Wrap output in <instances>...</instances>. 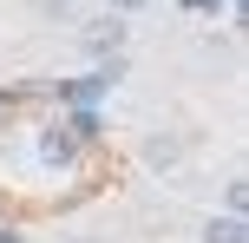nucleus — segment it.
Masks as SVG:
<instances>
[{
  "label": "nucleus",
  "mask_w": 249,
  "mask_h": 243,
  "mask_svg": "<svg viewBox=\"0 0 249 243\" xmlns=\"http://www.w3.org/2000/svg\"><path fill=\"white\" fill-rule=\"evenodd\" d=\"M203 243H249V224L243 217H210L203 224Z\"/></svg>",
  "instance_id": "f03ea898"
},
{
  "label": "nucleus",
  "mask_w": 249,
  "mask_h": 243,
  "mask_svg": "<svg viewBox=\"0 0 249 243\" xmlns=\"http://www.w3.org/2000/svg\"><path fill=\"white\" fill-rule=\"evenodd\" d=\"M0 243H20V230H0Z\"/></svg>",
  "instance_id": "6e6552de"
},
{
  "label": "nucleus",
  "mask_w": 249,
  "mask_h": 243,
  "mask_svg": "<svg viewBox=\"0 0 249 243\" xmlns=\"http://www.w3.org/2000/svg\"><path fill=\"white\" fill-rule=\"evenodd\" d=\"M243 204H249V184H243V178H230V217H243Z\"/></svg>",
  "instance_id": "39448f33"
},
{
  "label": "nucleus",
  "mask_w": 249,
  "mask_h": 243,
  "mask_svg": "<svg viewBox=\"0 0 249 243\" xmlns=\"http://www.w3.org/2000/svg\"><path fill=\"white\" fill-rule=\"evenodd\" d=\"M177 158H184V145H177V138H151V145H144V165H158V171L177 165Z\"/></svg>",
  "instance_id": "20e7f679"
},
{
  "label": "nucleus",
  "mask_w": 249,
  "mask_h": 243,
  "mask_svg": "<svg viewBox=\"0 0 249 243\" xmlns=\"http://www.w3.org/2000/svg\"><path fill=\"white\" fill-rule=\"evenodd\" d=\"M138 7H151V0H112V13H138Z\"/></svg>",
  "instance_id": "423d86ee"
},
{
  "label": "nucleus",
  "mask_w": 249,
  "mask_h": 243,
  "mask_svg": "<svg viewBox=\"0 0 249 243\" xmlns=\"http://www.w3.org/2000/svg\"><path fill=\"white\" fill-rule=\"evenodd\" d=\"M39 151H46V158H53V165H66V158H72V151H79V138H72V131H66V125H53V131H46V138H39Z\"/></svg>",
  "instance_id": "7ed1b4c3"
},
{
  "label": "nucleus",
  "mask_w": 249,
  "mask_h": 243,
  "mask_svg": "<svg viewBox=\"0 0 249 243\" xmlns=\"http://www.w3.org/2000/svg\"><path fill=\"white\" fill-rule=\"evenodd\" d=\"M86 46H92V53H112V59H118V46H124V20H118V13L92 20V26H86Z\"/></svg>",
  "instance_id": "f257e3e1"
},
{
  "label": "nucleus",
  "mask_w": 249,
  "mask_h": 243,
  "mask_svg": "<svg viewBox=\"0 0 249 243\" xmlns=\"http://www.w3.org/2000/svg\"><path fill=\"white\" fill-rule=\"evenodd\" d=\"M79 243H92V237H79Z\"/></svg>",
  "instance_id": "1a4fd4ad"
},
{
  "label": "nucleus",
  "mask_w": 249,
  "mask_h": 243,
  "mask_svg": "<svg viewBox=\"0 0 249 243\" xmlns=\"http://www.w3.org/2000/svg\"><path fill=\"white\" fill-rule=\"evenodd\" d=\"M190 7H203V13H216V0H190Z\"/></svg>",
  "instance_id": "0eeeda50"
}]
</instances>
